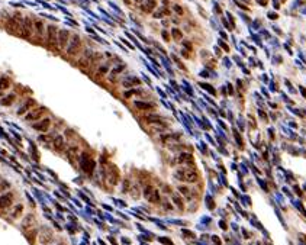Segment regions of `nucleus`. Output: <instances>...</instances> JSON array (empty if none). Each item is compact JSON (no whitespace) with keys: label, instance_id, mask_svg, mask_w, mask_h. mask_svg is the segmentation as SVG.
Wrapping results in <instances>:
<instances>
[{"label":"nucleus","instance_id":"864d4df0","mask_svg":"<svg viewBox=\"0 0 306 245\" xmlns=\"http://www.w3.org/2000/svg\"><path fill=\"white\" fill-rule=\"evenodd\" d=\"M134 2H135V3H136V5H139V3H141L142 0H134Z\"/></svg>","mask_w":306,"mask_h":245},{"label":"nucleus","instance_id":"39448f33","mask_svg":"<svg viewBox=\"0 0 306 245\" xmlns=\"http://www.w3.org/2000/svg\"><path fill=\"white\" fill-rule=\"evenodd\" d=\"M70 32L68 31H65V29H62V31H60L58 32V38H57V44H58V47L60 48H67V45L68 42H70Z\"/></svg>","mask_w":306,"mask_h":245},{"label":"nucleus","instance_id":"49530a36","mask_svg":"<svg viewBox=\"0 0 306 245\" xmlns=\"http://www.w3.org/2000/svg\"><path fill=\"white\" fill-rule=\"evenodd\" d=\"M257 2H258V3H260V5H261V6H266V5H267V2H268V0H257Z\"/></svg>","mask_w":306,"mask_h":245},{"label":"nucleus","instance_id":"dca6fc26","mask_svg":"<svg viewBox=\"0 0 306 245\" xmlns=\"http://www.w3.org/2000/svg\"><path fill=\"white\" fill-rule=\"evenodd\" d=\"M34 29H35V32L38 35H41L42 36L45 32H44V23H42V20H35L34 22Z\"/></svg>","mask_w":306,"mask_h":245},{"label":"nucleus","instance_id":"bb28decb","mask_svg":"<svg viewBox=\"0 0 306 245\" xmlns=\"http://www.w3.org/2000/svg\"><path fill=\"white\" fill-rule=\"evenodd\" d=\"M171 57H173V60H174V63H176L177 65H178V68H182V70H186V67L183 65V64H182V61H180V60H178V58H177L176 55H171Z\"/></svg>","mask_w":306,"mask_h":245},{"label":"nucleus","instance_id":"09e8293b","mask_svg":"<svg viewBox=\"0 0 306 245\" xmlns=\"http://www.w3.org/2000/svg\"><path fill=\"white\" fill-rule=\"evenodd\" d=\"M273 29H274V31H276V32H277L279 35H282V31H280V29H279L277 26H273Z\"/></svg>","mask_w":306,"mask_h":245},{"label":"nucleus","instance_id":"412c9836","mask_svg":"<svg viewBox=\"0 0 306 245\" xmlns=\"http://www.w3.org/2000/svg\"><path fill=\"white\" fill-rule=\"evenodd\" d=\"M148 202H151V203H160V193H158V190H154V193L151 194V196H149Z\"/></svg>","mask_w":306,"mask_h":245},{"label":"nucleus","instance_id":"37998d69","mask_svg":"<svg viewBox=\"0 0 306 245\" xmlns=\"http://www.w3.org/2000/svg\"><path fill=\"white\" fill-rule=\"evenodd\" d=\"M282 97H283V100H284V102H287V103H292V100H289V97H287V94H284V93H283V94H282Z\"/></svg>","mask_w":306,"mask_h":245},{"label":"nucleus","instance_id":"8fccbe9b","mask_svg":"<svg viewBox=\"0 0 306 245\" xmlns=\"http://www.w3.org/2000/svg\"><path fill=\"white\" fill-rule=\"evenodd\" d=\"M273 3H274V7H276V9H279V6H280V5H279V0H273Z\"/></svg>","mask_w":306,"mask_h":245},{"label":"nucleus","instance_id":"9b49d317","mask_svg":"<svg viewBox=\"0 0 306 245\" xmlns=\"http://www.w3.org/2000/svg\"><path fill=\"white\" fill-rule=\"evenodd\" d=\"M134 106L138 109V110H144V112H148V110H153L154 109V105L153 103H147V102H138L135 100L134 102Z\"/></svg>","mask_w":306,"mask_h":245},{"label":"nucleus","instance_id":"aec40b11","mask_svg":"<svg viewBox=\"0 0 306 245\" xmlns=\"http://www.w3.org/2000/svg\"><path fill=\"white\" fill-rule=\"evenodd\" d=\"M154 190H155V189H154L153 186H145V187H144V197L148 200L149 196H151V194L154 193Z\"/></svg>","mask_w":306,"mask_h":245},{"label":"nucleus","instance_id":"f03ea898","mask_svg":"<svg viewBox=\"0 0 306 245\" xmlns=\"http://www.w3.org/2000/svg\"><path fill=\"white\" fill-rule=\"evenodd\" d=\"M199 180V174L195 170V165H190L187 168H183V181L187 183H196Z\"/></svg>","mask_w":306,"mask_h":245},{"label":"nucleus","instance_id":"79ce46f5","mask_svg":"<svg viewBox=\"0 0 306 245\" xmlns=\"http://www.w3.org/2000/svg\"><path fill=\"white\" fill-rule=\"evenodd\" d=\"M183 45H184V47H186V48L191 49V44L189 42V41H183Z\"/></svg>","mask_w":306,"mask_h":245},{"label":"nucleus","instance_id":"58836bf2","mask_svg":"<svg viewBox=\"0 0 306 245\" xmlns=\"http://www.w3.org/2000/svg\"><path fill=\"white\" fill-rule=\"evenodd\" d=\"M182 55H183L184 58H189V57H190V54L187 52V49H182Z\"/></svg>","mask_w":306,"mask_h":245},{"label":"nucleus","instance_id":"0eeeda50","mask_svg":"<svg viewBox=\"0 0 306 245\" xmlns=\"http://www.w3.org/2000/svg\"><path fill=\"white\" fill-rule=\"evenodd\" d=\"M45 107H38V109H34L32 112H29V113H26V116H25V119L29 120V122H34V120L39 119L41 116L45 113Z\"/></svg>","mask_w":306,"mask_h":245},{"label":"nucleus","instance_id":"ea45409f","mask_svg":"<svg viewBox=\"0 0 306 245\" xmlns=\"http://www.w3.org/2000/svg\"><path fill=\"white\" fill-rule=\"evenodd\" d=\"M235 3H237V5H238L239 7H241V9H244V10H248V7H247V6H245V5H242V3H239V2H237V0H235Z\"/></svg>","mask_w":306,"mask_h":245},{"label":"nucleus","instance_id":"603ef678","mask_svg":"<svg viewBox=\"0 0 306 245\" xmlns=\"http://www.w3.org/2000/svg\"><path fill=\"white\" fill-rule=\"evenodd\" d=\"M261 91H263V93H264V96H266V97H268V93H267V91H266V90H264V89H261Z\"/></svg>","mask_w":306,"mask_h":245},{"label":"nucleus","instance_id":"c9c22d12","mask_svg":"<svg viewBox=\"0 0 306 245\" xmlns=\"http://www.w3.org/2000/svg\"><path fill=\"white\" fill-rule=\"evenodd\" d=\"M219 45H220V47H222V48L225 49V51H229V47H228V45H226V44H225V42L219 41Z\"/></svg>","mask_w":306,"mask_h":245},{"label":"nucleus","instance_id":"b1692460","mask_svg":"<svg viewBox=\"0 0 306 245\" xmlns=\"http://www.w3.org/2000/svg\"><path fill=\"white\" fill-rule=\"evenodd\" d=\"M109 67H110L109 64H105V65L99 67V70H97V74H99V76H105L106 73L109 71Z\"/></svg>","mask_w":306,"mask_h":245},{"label":"nucleus","instance_id":"f704fd0d","mask_svg":"<svg viewBox=\"0 0 306 245\" xmlns=\"http://www.w3.org/2000/svg\"><path fill=\"white\" fill-rule=\"evenodd\" d=\"M226 87H228V91H229V94L232 96V94H234V87H232V84H229V83H228V84H226Z\"/></svg>","mask_w":306,"mask_h":245},{"label":"nucleus","instance_id":"5701e85b","mask_svg":"<svg viewBox=\"0 0 306 245\" xmlns=\"http://www.w3.org/2000/svg\"><path fill=\"white\" fill-rule=\"evenodd\" d=\"M199 86H200L202 89H205V90H207V91H209V93H211V94H215V93H216L215 87H212L211 84H207V83H200Z\"/></svg>","mask_w":306,"mask_h":245},{"label":"nucleus","instance_id":"4be33fe9","mask_svg":"<svg viewBox=\"0 0 306 245\" xmlns=\"http://www.w3.org/2000/svg\"><path fill=\"white\" fill-rule=\"evenodd\" d=\"M171 35H173V38L176 39V41H182V38H183L182 31H180V29H177V28H174L171 31Z\"/></svg>","mask_w":306,"mask_h":245},{"label":"nucleus","instance_id":"f257e3e1","mask_svg":"<svg viewBox=\"0 0 306 245\" xmlns=\"http://www.w3.org/2000/svg\"><path fill=\"white\" fill-rule=\"evenodd\" d=\"M80 48H82V39H80V36L78 35H73L71 38H70V42H68L67 48H65L67 55H70V57L76 55V54H78Z\"/></svg>","mask_w":306,"mask_h":245},{"label":"nucleus","instance_id":"3c124183","mask_svg":"<svg viewBox=\"0 0 306 245\" xmlns=\"http://www.w3.org/2000/svg\"><path fill=\"white\" fill-rule=\"evenodd\" d=\"M215 10H216V12H218V13H220V9H219V6L216 5V3H215Z\"/></svg>","mask_w":306,"mask_h":245},{"label":"nucleus","instance_id":"f8f14e48","mask_svg":"<svg viewBox=\"0 0 306 245\" xmlns=\"http://www.w3.org/2000/svg\"><path fill=\"white\" fill-rule=\"evenodd\" d=\"M12 197H13V194L12 193H6L5 196H2L0 197V209H3V207H7L12 203Z\"/></svg>","mask_w":306,"mask_h":245},{"label":"nucleus","instance_id":"ddd939ff","mask_svg":"<svg viewBox=\"0 0 306 245\" xmlns=\"http://www.w3.org/2000/svg\"><path fill=\"white\" fill-rule=\"evenodd\" d=\"M190 161H193V157H191V154H186V152H183V154L178 155V163H180V164L190 165ZM191 165H193V164H191Z\"/></svg>","mask_w":306,"mask_h":245},{"label":"nucleus","instance_id":"2f4dec72","mask_svg":"<svg viewBox=\"0 0 306 245\" xmlns=\"http://www.w3.org/2000/svg\"><path fill=\"white\" fill-rule=\"evenodd\" d=\"M161 35H163V39H164V41H167V42L170 41V35H168L167 31H163V32H161Z\"/></svg>","mask_w":306,"mask_h":245},{"label":"nucleus","instance_id":"473e14b6","mask_svg":"<svg viewBox=\"0 0 306 245\" xmlns=\"http://www.w3.org/2000/svg\"><path fill=\"white\" fill-rule=\"evenodd\" d=\"M258 115L261 116V119L264 120V122H267V115L264 113V110H261V109H258Z\"/></svg>","mask_w":306,"mask_h":245},{"label":"nucleus","instance_id":"a18cd8bd","mask_svg":"<svg viewBox=\"0 0 306 245\" xmlns=\"http://www.w3.org/2000/svg\"><path fill=\"white\" fill-rule=\"evenodd\" d=\"M268 135H270V138H274V129H273V128L268 129Z\"/></svg>","mask_w":306,"mask_h":245},{"label":"nucleus","instance_id":"72a5a7b5","mask_svg":"<svg viewBox=\"0 0 306 245\" xmlns=\"http://www.w3.org/2000/svg\"><path fill=\"white\" fill-rule=\"evenodd\" d=\"M174 12H176V13H178V15H183V9L178 5L174 6Z\"/></svg>","mask_w":306,"mask_h":245},{"label":"nucleus","instance_id":"c85d7f7f","mask_svg":"<svg viewBox=\"0 0 306 245\" xmlns=\"http://www.w3.org/2000/svg\"><path fill=\"white\" fill-rule=\"evenodd\" d=\"M178 190L183 193V194H186V196H190V192H189V189L184 187V186H182V187H178Z\"/></svg>","mask_w":306,"mask_h":245},{"label":"nucleus","instance_id":"f3484780","mask_svg":"<svg viewBox=\"0 0 306 245\" xmlns=\"http://www.w3.org/2000/svg\"><path fill=\"white\" fill-rule=\"evenodd\" d=\"M155 6H157V2H155V0H145V6H142V10L151 12Z\"/></svg>","mask_w":306,"mask_h":245},{"label":"nucleus","instance_id":"cd10ccee","mask_svg":"<svg viewBox=\"0 0 306 245\" xmlns=\"http://www.w3.org/2000/svg\"><path fill=\"white\" fill-rule=\"evenodd\" d=\"M131 187V181L128 180V178H125V181H124V192H128Z\"/></svg>","mask_w":306,"mask_h":245},{"label":"nucleus","instance_id":"393cba45","mask_svg":"<svg viewBox=\"0 0 306 245\" xmlns=\"http://www.w3.org/2000/svg\"><path fill=\"white\" fill-rule=\"evenodd\" d=\"M234 136H235V141L238 142L239 147H242V138H241V135H239V132L237 129H234Z\"/></svg>","mask_w":306,"mask_h":245},{"label":"nucleus","instance_id":"7ed1b4c3","mask_svg":"<svg viewBox=\"0 0 306 245\" xmlns=\"http://www.w3.org/2000/svg\"><path fill=\"white\" fill-rule=\"evenodd\" d=\"M52 123V119L51 118H44V119L38 120L36 123H34V129L41 132V134H47L48 129H49V126Z\"/></svg>","mask_w":306,"mask_h":245},{"label":"nucleus","instance_id":"6e6552de","mask_svg":"<svg viewBox=\"0 0 306 245\" xmlns=\"http://www.w3.org/2000/svg\"><path fill=\"white\" fill-rule=\"evenodd\" d=\"M57 38H58V32L55 26H48L47 29V41L51 42V45H55L57 44Z\"/></svg>","mask_w":306,"mask_h":245},{"label":"nucleus","instance_id":"c756f323","mask_svg":"<svg viewBox=\"0 0 306 245\" xmlns=\"http://www.w3.org/2000/svg\"><path fill=\"white\" fill-rule=\"evenodd\" d=\"M267 16H268V19H273V20H274V19H277V18H279V15L276 13V12H268V15H267Z\"/></svg>","mask_w":306,"mask_h":245},{"label":"nucleus","instance_id":"a878e982","mask_svg":"<svg viewBox=\"0 0 306 245\" xmlns=\"http://www.w3.org/2000/svg\"><path fill=\"white\" fill-rule=\"evenodd\" d=\"M282 131L287 135V136H289V138H296V135L293 134V132H292L290 129H287V128H283V126H282Z\"/></svg>","mask_w":306,"mask_h":245},{"label":"nucleus","instance_id":"6ab92c4d","mask_svg":"<svg viewBox=\"0 0 306 245\" xmlns=\"http://www.w3.org/2000/svg\"><path fill=\"white\" fill-rule=\"evenodd\" d=\"M125 67H126L125 64H119V65H116V67L113 68V70H112V73H110V74H112V77H115V76L120 74V73H122V71L125 70Z\"/></svg>","mask_w":306,"mask_h":245},{"label":"nucleus","instance_id":"2eb2a0df","mask_svg":"<svg viewBox=\"0 0 306 245\" xmlns=\"http://www.w3.org/2000/svg\"><path fill=\"white\" fill-rule=\"evenodd\" d=\"M36 105V102L34 100V99H29V102H26L22 107H20L19 110H18V113L19 115H22V113H25V112H28V110H31V106H35Z\"/></svg>","mask_w":306,"mask_h":245},{"label":"nucleus","instance_id":"a19ab883","mask_svg":"<svg viewBox=\"0 0 306 245\" xmlns=\"http://www.w3.org/2000/svg\"><path fill=\"white\" fill-rule=\"evenodd\" d=\"M270 90H271V91H277V87H276V84H274V83H270Z\"/></svg>","mask_w":306,"mask_h":245},{"label":"nucleus","instance_id":"e433bc0d","mask_svg":"<svg viewBox=\"0 0 306 245\" xmlns=\"http://www.w3.org/2000/svg\"><path fill=\"white\" fill-rule=\"evenodd\" d=\"M273 61H274V64H280L282 63V58L279 57V55H276V57L273 58Z\"/></svg>","mask_w":306,"mask_h":245},{"label":"nucleus","instance_id":"20e7f679","mask_svg":"<svg viewBox=\"0 0 306 245\" xmlns=\"http://www.w3.org/2000/svg\"><path fill=\"white\" fill-rule=\"evenodd\" d=\"M107 180L110 181V184H113L116 186L120 180V174H119V170L116 165H110L109 170H107Z\"/></svg>","mask_w":306,"mask_h":245},{"label":"nucleus","instance_id":"7c9ffc66","mask_svg":"<svg viewBox=\"0 0 306 245\" xmlns=\"http://www.w3.org/2000/svg\"><path fill=\"white\" fill-rule=\"evenodd\" d=\"M173 200H174V203H176V205H177L178 207H180V209H183V203H182V200H180L178 197H174Z\"/></svg>","mask_w":306,"mask_h":245},{"label":"nucleus","instance_id":"423d86ee","mask_svg":"<svg viewBox=\"0 0 306 245\" xmlns=\"http://www.w3.org/2000/svg\"><path fill=\"white\" fill-rule=\"evenodd\" d=\"M142 120H145L149 125H157V123H166V119L163 116L157 115V113H148V115L142 116Z\"/></svg>","mask_w":306,"mask_h":245},{"label":"nucleus","instance_id":"4468645a","mask_svg":"<svg viewBox=\"0 0 306 245\" xmlns=\"http://www.w3.org/2000/svg\"><path fill=\"white\" fill-rule=\"evenodd\" d=\"M141 84V80L136 77H131L129 80H125L124 81V87L126 89H129V87H135V86H139Z\"/></svg>","mask_w":306,"mask_h":245},{"label":"nucleus","instance_id":"c03bdc74","mask_svg":"<svg viewBox=\"0 0 306 245\" xmlns=\"http://www.w3.org/2000/svg\"><path fill=\"white\" fill-rule=\"evenodd\" d=\"M224 64H225V65H226V67H228V68L231 67V61H229V60H228V58H225V60H224Z\"/></svg>","mask_w":306,"mask_h":245},{"label":"nucleus","instance_id":"9d476101","mask_svg":"<svg viewBox=\"0 0 306 245\" xmlns=\"http://www.w3.org/2000/svg\"><path fill=\"white\" fill-rule=\"evenodd\" d=\"M180 136H182V134L180 132H174V134H166L161 136V141H164V142H167V144H176L177 141L180 139Z\"/></svg>","mask_w":306,"mask_h":245},{"label":"nucleus","instance_id":"4c0bfd02","mask_svg":"<svg viewBox=\"0 0 306 245\" xmlns=\"http://www.w3.org/2000/svg\"><path fill=\"white\" fill-rule=\"evenodd\" d=\"M299 90H300V94H302V96H303V97L306 99V89H305V87L300 86V89H299Z\"/></svg>","mask_w":306,"mask_h":245},{"label":"nucleus","instance_id":"1a4fd4ad","mask_svg":"<svg viewBox=\"0 0 306 245\" xmlns=\"http://www.w3.org/2000/svg\"><path fill=\"white\" fill-rule=\"evenodd\" d=\"M52 147L55 148V151L58 152H61L62 149L65 148V139H64V136L62 135H57L52 141Z\"/></svg>","mask_w":306,"mask_h":245},{"label":"nucleus","instance_id":"a211bd4d","mask_svg":"<svg viewBox=\"0 0 306 245\" xmlns=\"http://www.w3.org/2000/svg\"><path fill=\"white\" fill-rule=\"evenodd\" d=\"M136 94H142V90L141 89H138V90H129V91H125L124 93V97L125 99H131L132 96H136Z\"/></svg>","mask_w":306,"mask_h":245},{"label":"nucleus","instance_id":"de8ad7c7","mask_svg":"<svg viewBox=\"0 0 306 245\" xmlns=\"http://www.w3.org/2000/svg\"><path fill=\"white\" fill-rule=\"evenodd\" d=\"M142 78L145 80V83H147V84H151V81H149V78L147 77V76H142Z\"/></svg>","mask_w":306,"mask_h":245}]
</instances>
